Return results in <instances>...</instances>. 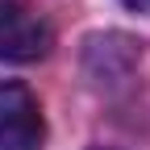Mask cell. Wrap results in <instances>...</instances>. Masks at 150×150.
I'll return each mask as SVG.
<instances>
[{
  "instance_id": "3957f363",
  "label": "cell",
  "mask_w": 150,
  "mask_h": 150,
  "mask_svg": "<svg viewBox=\"0 0 150 150\" xmlns=\"http://www.w3.org/2000/svg\"><path fill=\"white\" fill-rule=\"evenodd\" d=\"M125 8H134V13H150V0H125Z\"/></svg>"
},
{
  "instance_id": "7a4b0ae2",
  "label": "cell",
  "mask_w": 150,
  "mask_h": 150,
  "mask_svg": "<svg viewBox=\"0 0 150 150\" xmlns=\"http://www.w3.org/2000/svg\"><path fill=\"white\" fill-rule=\"evenodd\" d=\"M54 33L29 4L0 0V59L4 63H33L50 50Z\"/></svg>"
},
{
  "instance_id": "6da1fadb",
  "label": "cell",
  "mask_w": 150,
  "mask_h": 150,
  "mask_svg": "<svg viewBox=\"0 0 150 150\" xmlns=\"http://www.w3.org/2000/svg\"><path fill=\"white\" fill-rule=\"evenodd\" d=\"M46 121L42 104L25 83H0V150H42Z\"/></svg>"
}]
</instances>
